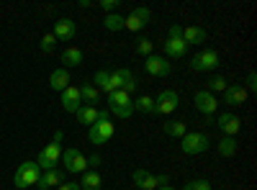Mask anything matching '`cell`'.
Wrapping results in <instances>:
<instances>
[{"label": "cell", "mask_w": 257, "mask_h": 190, "mask_svg": "<svg viewBox=\"0 0 257 190\" xmlns=\"http://www.w3.org/2000/svg\"><path fill=\"white\" fill-rule=\"evenodd\" d=\"M113 134H116V123L111 121V113L105 111V108H100L98 111V121L93 126H88V141L95 144V146H100V144H105L108 139H113Z\"/></svg>", "instance_id": "6da1fadb"}, {"label": "cell", "mask_w": 257, "mask_h": 190, "mask_svg": "<svg viewBox=\"0 0 257 190\" xmlns=\"http://www.w3.org/2000/svg\"><path fill=\"white\" fill-rule=\"evenodd\" d=\"M108 111L111 116H118V118H132L134 116V98L132 95H126L123 90H113V93H108Z\"/></svg>", "instance_id": "7a4b0ae2"}, {"label": "cell", "mask_w": 257, "mask_h": 190, "mask_svg": "<svg viewBox=\"0 0 257 190\" xmlns=\"http://www.w3.org/2000/svg\"><path fill=\"white\" fill-rule=\"evenodd\" d=\"M39 177H41L39 164L31 162V159H26V162H21V164H18V170H16V175H13V185H16L18 190H26V187L36 185Z\"/></svg>", "instance_id": "3957f363"}, {"label": "cell", "mask_w": 257, "mask_h": 190, "mask_svg": "<svg viewBox=\"0 0 257 190\" xmlns=\"http://www.w3.org/2000/svg\"><path fill=\"white\" fill-rule=\"evenodd\" d=\"M62 164H64V172H70V175H82V172H88V157H85L77 146H72V149H64L62 152V159H59Z\"/></svg>", "instance_id": "277c9868"}, {"label": "cell", "mask_w": 257, "mask_h": 190, "mask_svg": "<svg viewBox=\"0 0 257 190\" xmlns=\"http://www.w3.org/2000/svg\"><path fill=\"white\" fill-rule=\"evenodd\" d=\"M208 146H211V141L203 131H188L180 139V152L183 154H203Z\"/></svg>", "instance_id": "5b68a950"}, {"label": "cell", "mask_w": 257, "mask_h": 190, "mask_svg": "<svg viewBox=\"0 0 257 190\" xmlns=\"http://www.w3.org/2000/svg\"><path fill=\"white\" fill-rule=\"evenodd\" d=\"M113 90H123L126 95H134L137 93V77H134V72L126 70V67L111 70V93Z\"/></svg>", "instance_id": "8992f818"}, {"label": "cell", "mask_w": 257, "mask_h": 190, "mask_svg": "<svg viewBox=\"0 0 257 190\" xmlns=\"http://www.w3.org/2000/svg\"><path fill=\"white\" fill-rule=\"evenodd\" d=\"M219 65H221V54L216 49H203L190 59V70H196V72H211Z\"/></svg>", "instance_id": "52a82bcc"}, {"label": "cell", "mask_w": 257, "mask_h": 190, "mask_svg": "<svg viewBox=\"0 0 257 190\" xmlns=\"http://www.w3.org/2000/svg\"><path fill=\"white\" fill-rule=\"evenodd\" d=\"M149 21H152V11H149L147 6H137L128 16H123V29H128V31H134V34H139Z\"/></svg>", "instance_id": "ba28073f"}, {"label": "cell", "mask_w": 257, "mask_h": 190, "mask_svg": "<svg viewBox=\"0 0 257 190\" xmlns=\"http://www.w3.org/2000/svg\"><path fill=\"white\" fill-rule=\"evenodd\" d=\"M62 159V146L59 144H47L44 149L39 152L36 157V164L41 172H49V170H57V162Z\"/></svg>", "instance_id": "9c48e42d"}, {"label": "cell", "mask_w": 257, "mask_h": 190, "mask_svg": "<svg viewBox=\"0 0 257 190\" xmlns=\"http://www.w3.org/2000/svg\"><path fill=\"white\" fill-rule=\"evenodd\" d=\"M178 93L175 90H162L157 98H155V116H170L175 108H178Z\"/></svg>", "instance_id": "30bf717a"}, {"label": "cell", "mask_w": 257, "mask_h": 190, "mask_svg": "<svg viewBox=\"0 0 257 190\" xmlns=\"http://www.w3.org/2000/svg\"><path fill=\"white\" fill-rule=\"evenodd\" d=\"M193 105H196V111L203 113V116H213L219 111V100L216 95H211L208 90H198L196 95H193Z\"/></svg>", "instance_id": "8fae6325"}, {"label": "cell", "mask_w": 257, "mask_h": 190, "mask_svg": "<svg viewBox=\"0 0 257 190\" xmlns=\"http://www.w3.org/2000/svg\"><path fill=\"white\" fill-rule=\"evenodd\" d=\"M144 70L152 77H167L170 70H173V65H170V59H165L160 54H149L147 62H144Z\"/></svg>", "instance_id": "7c38bea8"}, {"label": "cell", "mask_w": 257, "mask_h": 190, "mask_svg": "<svg viewBox=\"0 0 257 190\" xmlns=\"http://www.w3.org/2000/svg\"><path fill=\"white\" fill-rule=\"evenodd\" d=\"M213 126H216V129L224 134V136H237L239 131H242V121L234 116V113H221L216 121H213Z\"/></svg>", "instance_id": "4fadbf2b"}, {"label": "cell", "mask_w": 257, "mask_h": 190, "mask_svg": "<svg viewBox=\"0 0 257 190\" xmlns=\"http://www.w3.org/2000/svg\"><path fill=\"white\" fill-rule=\"evenodd\" d=\"M52 34H54V39H59V41H72V39L77 36V24H75L72 18H59V21H54Z\"/></svg>", "instance_id": "5bb4252c"}, {"label": "cell", "mask_w": 257, "mask_h": 190, "mask_svg": "<svg viewBox=\"0 0 257 190\" xmlns=\"http://www.w3.org/2000/svg\"><path fill=\"white\" fill-rule=\"evenodd\" d=\"M82 105V98H80V88L77 85H67L62 90V108L67 113H77V108Z\"/></svg>", "instance_id": "9a60e30c"}, {"label": "cell", "mask_w": 257, "mask_h": 190, "mask_svg": "<svg viewBox=\"0 0 257 190\" xmlns=\"http://www.w3.org/2000/svg\"><path fill=\"white\" fill-rule=\"evenodd\" d=\"M162 57L165 59H183L188 54V47H185V41L183 39H165L162 41Z\"/></svg>", "instance_id": "2e32d148"}, {"label": "cell", "mask_w": 257, "mask_h": 190, "mask_svg": "<svg viewBox=\"0 0 257 190\" xmlns=\"http://www.w3.org/2000/svg\"><path fill=\"white\" fill-rule=\"evenodd\" d=\"M224 103L229 105V108H239V105L247 103V90L244 85H229L224 90Z\"/></svg>", "instance_id": "e0dca14e"}, {"label": "cell", "mask_w": 257, "mask_h": 190, "mask_svg": "<svg viewBox=\"0 0 257 190\" xmlns=\"http://www.w3.org/2000/svg\"><path fill=\"white\" fill-rule=\"evenodd\" d=\"M64 175H67V172H62V170H49V172H41V177H39L36 187H39V190H52V187H59V185L64 182Z\"/></svg>", "instance_id": "ac0fdd59"}, {"label": "cell", "mask_w": 257, "mask_h": 190, "mask_svg": "<svg viewBox=\"0 0 257 190\" xmlns=\"http://www.w3.org/2000/svg\"><path fill=\"white\" fill-rule=\"evenodd\" d=\"M183 41H185V47H198L206 41V29L203 26H185L183 29Z\"/></svg>", "instance_id": "d6986e66"}, {"label": "cell", "mask_w": 257, "mask_h": 190, "mask_svg": "<svg viewBox=\"0 0 257 190\" xmlns=\"http://www.w3.org/2000/svg\"><path fill=\"white\" fill-rule=\"evenodd\" d=\"M59 62H62V67H64V70L80 67V65H82V52H80L77 47H67V49L59 54Z\"/></svg>", "instance_id": "ffe728a7"}, {"label": "cell", "mask_w": 257, "mask_h": 190, "mask_svg": "<svg viewBox=\"0 0 257 190\" xmlns=\"http://www.w3.org/2000/svg\"><path fill=\"white\" fill-rule=\"evenodd\" d=\"M67 85H70V70L57 67V70L49 75V88H52V90H57V93H62Z\"/></svg>", "instance_id": "44dd1931"}, {"label": "cell", "mask_w": 257, "mask_h": 190, "mask_svg": "<svg viewBox=\"0 0 257 190\" xmlns=\"http://www.w3.org/2000/svg\"><path fill=\"white\" fill-rule=\"evenodd\" d=\"M80 98L85 100L82 105H93V108H98V103H100V90L93 85V82H85V85H80Z\"/></svg>", "instance_id": "7402d4cb"}, {"label": "cell", "mask_w": 257, "mask_h": 190, "mask_svg": "<svg viewBox=\"0 0 257 190\" xmlns=\"http://www.w3.org/2000/svg\"><path fill=\"white\" fill-rule=\"evenodd\" d=\"M98 111L100 108H93V105H80L77 108V123H82V126H93L95 121H98Z\"/></svg>", "instance_id": "603a6c76"}, {"label": "cell", "mask_w": 257, "mask_h": 190, "mask_svg": "<svg viewBox=\"0 0 257 190\" xmlns=\"http://www.w3.org/2000/svg\"><path fill=\"white\" fill-rule=\"evenodd\" d=\"M103 187V180L95 170H88L82 172V180H80V190H100Z\"/></svg>", "instance_id": "cb8c5ba5"}, {"label": "cell", "mask_w": 257, "mask_h": 190, "mask_svg": "<svg viewBox=\"0 0 257 190\" xmlns=\"http://www.w3.org/2000/svg\"><path fill=\"white\" fill-rule=\"evenodd\" d=\"M216 149H219L221 157H234V154H237V149H239V144H237V139H234V136H221V141L216 144Z\"/></svg>", "instance_id": "d4e9b609"}, {"label": "cell", "mask_w": 257, "mask_h": 190, "mask_svg": "<svg viewBox=\"0 0 257 190\" xmlns=\"http://www.w3.org/2000/svg\"><path fill=\"white\" fill-rule=\"evenodd\" d=\"M93 85H95L100 93L108 95V93H111V70H98L95 77H93Z\"/></svg>", "instance_id": "484cf974"}, {"label": "cell", "mask_w": 257, "mask_h": 190, "mask_svg": "<svg viewBox=\"0 0 257 190\" xmlns=\"http://www.w3.org/2000/svg\"><path fill=\"white\" fill-rule=\"evenodd\" d=\"M162 129H165L167 136H173V139H183V136L188 134V126H185L183 121H175V118H173V121H167Z\"/></svg>", "instance_id": "4316f807"}, {"label": "cell", "mask_w": 257, "mask_h": 190, "mask_svg": "<svg viewBox=\"0 0 257 190\" xmlns=\"http://www.w3.org/2000/svg\"><path fill=\"white\" fill-rule=\"evenodd\" d=\"M162 185H170V177H167V175H152V172H149L147 180L139 185V190H157V187H162Z\"/></svg>", "instance_id": "83f0119b"}, {"label": "cell", "mask_w": 257, "mask_h": 190, "mask_svg": "<svg viewBox=\"0 0 257 190\" xmlns=\"http://www.w3.org/2000/svg\"><path fill=\"white\" fill-rule=\"evenodd\" d=\"M134 111L147 113V116H155V98L152 95H139L134 100Z\"/></svg>", "instance_id": "f1b7e54d"}, {"label": "cell", "mask_w": 257, "mask_h": 190, "mask_svg": "<svg viewBox=\"0 0 257 190\" xmlns=\"http://www.w3.org/2000/svg\"><path fill=\"white\" fill-rule=\"evenodd\" d=\"M226 88H229V80H226L224 75H213V77L206 82V88H203V90H208V93L213 95V93H224Z\"/></svg>", "instance_id": "f546056e"}, {"label": "cell", "mask_w": 257, "mask_h": 190, "mask_svg": "<svg viewBox=\"0 0 257 190\" xmlns=\"http://www.w3.org/2000/svg\"><path fill=\"white\" fill-rule=\"evenodd\" d=\"M103 26H105V31H121L123 29V16L121 13H108L103 18Z\"/></svg>", "instance_id": "4dcf8cb0"}, {"label": "cell", "mask_w": 257, "mask_h": 190, "mask_svg": "<svg viewBox=\"0 0 257 190\" xmlns=\"http://www.w3.org/2000/svg\"><path fill=\"white\" fill-rule=\"evenodd\" d=\"M134 49H137V54H142L144 59H147L149 54H155V44H152V39H147V36H139V39H137Z\"/></svg>", "instance_id": "1f68e13d"}, {"label": "cell", "mask_w": 257, "mask_h": 190, "mask_svg": "<svg viewBox=\"0 0 257 190\" xmlns=\"http://www.w3.org/2000/svg\"><path fill=\"white\" fill-rule=\"evenodd\" d=\"M183 190H213V185L206 177H198V180H188L183 185Z\"/></svg>", "instance_id": "d6a6232c"}, {"label": "cell", "mask_w": 257, "mask_h": 190, "mask_svg": "<svg viewBox=\"0 0 257 190\" xmlns=\"http://www.w3.org/2000/svg\"><path fill=\"white\" fill-rule=\"evenodd\" d=\"M54 44H57V39H54V34L49 31V34H44V36H41V52H44V54H52V49H54Z\"/></svg>", "instance_id": "836d02e7"}, {"label": "cell", "mask_w": 257, "mask_h": 190, "mask_svg": "<svg viewBox=\"0 0 257 190\" xmlns=\"http://www.w3.org/2000/svg\"><path fill=\"white\" fill-rule=\"evenodd\" d=\"M98 8L105 11V16H108V13H116V11H118V0H100Z\"/></svg>", "instance_id": "e575fe53"}, {"label": "cell", "mask_w": 257, "mask_h": 190, "mask_svg": "<svg viewBox=\"0 0 257 190\" xmlns=\"http://www.w3.org/2000/svg\"><path fill=\"white\" fill-rule=\"evenodd\" d=\"M147 175H149V170H144V167H139V170H134V172H132V182H134V185L139 187V185H142V182L147 180Z\"/></svg>", "instance_id": "d590c367"}, {"label": "cell", "mask_w": 257, "mask_h": 190, "mask_svg": "<svg viewBox=\"0 0 257 190\" xmlns=\"http://www.w3.org/2000/svg\"><path fill=\"white\" fill-rule=\"evenodd\" d=\"M244 90H247V95H249V93H257V75H254V72L247 75V85H244Z\"/></svg>", "instance_id": "8d00e7d4"}, {"label": "cell", "mask_w": 257, "mask_h": 190, "mask_svg": "<svg viewBox=\"0 0 257 190\" xmlns=\"http://www.w3.org/2000/svg\"><path fill=\"white\" fill-rule=\"evenodd\" d=\"M100 162H103V159H100V154H98V152H95V154H90V157H88V170H95V172H98Z\"/></svg>", "instance_id": "74e56055"}, {"label": "cell", "mask_w": 257, "mask_h": 190, "mask_svg": "<svg viewBox=\"0 0 257 190\" xmlns=\"http://www.w3.org/2000/svg\"><path fill=\"white\" fill-rule=\"evenodd\" d=\"M167 39H183V29L178 24H173V26H170V31H167Z\"/></svg>", "instance_id": "f35d334b"}, {"label": "cell", "mask_w": 257, "mask_h": 190, "mask_svg": "<svg viewBox=\"0 0 257 190\" xmlns=\"http://www.w3.org/2000/svg\"><path fill=\"white\" fill-rule=\"evenodd\" d=\"M57 190H80V182H62Z\"/></svg>", "instance_id": "ab89813d"}, {"label": "cell", "mask_w": 257, "mask_h": 190, "mask_svg": "<svg viewBox=\"0 0 257 190\" xmlns=\"http://www.w3.org/2000/svg\"><path fill=\"white\" fill-rule=\"evenodd\" d=\"M62 139H64V131H62V129H57V131H54V136H52V144H62Z\"/></svg>", "instance_id": "60d3db41"}, {"label": "cell", "mask_w": 257, "mask_h": 190, "mask_svg": "<svg viewBox=\"0 0 257 190\" xmlns=\"http://www.w3.org/2000/svg\"><path fill=\"white\" fill-rule=\"evenodd\" d=\"M157 190H175L173 185H162V187H157Z\"/></svg>", "instance_id": "b9f144b4"}]
</instances>
